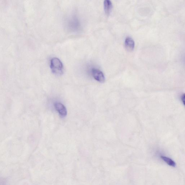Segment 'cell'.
I'll return each instance as SVG.
<instances>
[{
    "instance_id": "8",
    "label": "cell",
    "mask_w": 185,
    "mask_h": 185,
    "mask_svg": "<svg viewBox=\"0 0 185 185\" xmlns=\"http://www.w3.org/2000/svg\"><path fill=\"white\" fill-rule=\"evenodd\" d=\"M181 100H182L183 104H184L185 106V93L183 94L182 95V96H181Z\"/></svg>"
},
{
    "instance_id": "3",
    "label": "cell",
    "mask_w": 185,
    "mask_h": 185,
    "mask_svg": "<svg viewBox=\"0 0 185 185\" xmlns=\"http://www.w3.org/2000/svg\"><path fill=\"white\" fill-rule=\"evenodd\" d=\"M91 74L94 78L98 82H103L105 81V77L103 72L99 69L93 68L91 70Z\"/></svg>"
},
{
    "instance_id": "7",
    "label": "cell",
    "mask_w": 185,
    "mask_h": 185,
    "mask_svg": "<svg viewBox=\"0 0 185 185\" xmlns=\"http://www.w3.org/2000/svg\"><path fill=\"white\" fill-rule=\"evenodd\" d=\"M160 157L161 159L163 160L168 165L172 167H176V164L175 162L173 160H172V159L167 157L163 156V155H161Z\"/></svg>"
},
{
    "instance_id": "6",
    "label": "cell",
    "mask_w": 185,
    "mask_h": 185,
    "mask_svg": "<svg viewBox=\"0 0 185 185\" xmlns=\"http://www.w3.org/2000/svg\"><path fill=\"white\" fill-rule=\"evenodd\" d=\"M104 7L105 13L109 15L111 11L112 5L111 1L109 0H105L104 1Z\"/></svg>"
},
{
    "instance_id": "4",
    "label": "cell",
    "mask_w": 185,
    "mask_h": 185,
    "mask_svg": "<svg viewBox=\"0 0 185 185\" xmlns=\"http://www.w3.org/2000/svg\"><path fill=\"white\" fill-rule=\"evenodd\" d=\"M78 20L75 17H71L67 20V25L68 28L71 30L77 29L79 25Z\"/></svg>"
},
{
    "instance_id": "2",
    "label": "cell",
    "mask_w": 185,
    "mask_h": 185,
    "mask_svg": "<svg viewBox=\"0 0 185 185\" xmlns=\"http://www.w3.org/2000/svg\"><path fill=\"white\" fill-rule=\"evenodd\" d=\"M55 110L57 112L60 117H65L67 114V111L66 107L61 103L56 102L54 104Z\"/></svg>"
},
{
    "instance_id": "5",
    "label": "cell",
    "mask_w": 185,
    "mask_h": 185,
    "mask_svg": "<svg viewBox=\"0 0 185 185\" xmlns=\"http://www.w3.org/2000/svg\"><path fill=\"white\" fill-rule=\"evenodd\" d=\"M124 44L126 49L128 51H132L134 49V42L132 38L130 37H127L125 39Z\"/></svg>"
},
{
    "instance_id": "1",
    "label": "cell",
    "mask_w": 185,
    "mask_h": 185,
    "mask_svg": "<svg viewBox=\"0 0 185 185\" xmlns=\"http://www.w3.org/2000/svg\"><path fill=\"white\" fill-rule=\"evenodd\" d=\"M50 68L53 73L56 75H61L63 73L64 66L59 59L53 57L50 60Z\"/></svg>"
}]
</instances>
